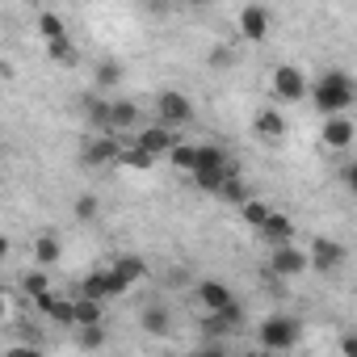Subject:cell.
Masks as SVG:
<instances>
[{"label":"cell","instance_id":"2e32d148","mask_svg":"<svg viewBox=\"0 0 357 357\" xmlns=\"http://www.w3.org/2000/svg\"><path fill=\"white\" fill-rule=\"evenodd\" d=\"M135 122H139V105H135V101H114V122H109V135L130 130Z\"/></svg>","mask_w":357,"mask_h":357},{"label":"cell","instance_id":"cb8c5ba5","mask_svg":"<svg viewBox=\"0 0 357 357\" xmlns=\"http://www.w3.org/2000/svg\"><path fill=\"white\" fill-rule=\"evenodd\" d=\"M219 194H223L227 202H240V206H248V190H244V181H240V176H227Z\"/></svg>","mask_w":357,"mask_h":357},{"label":"cell","instance_id":"ac0fdd59","mask_svg":"<svg viewBox=\"0 0 357 357\" xmlns=\"http://www.w3.org/2000/svg\"><path fill=\"white\" fill-rule=\"evenodd\" d=\"M114 273H118V278L130 286V282H139V278L147 273V265H143L139 257H118V261H114Z\"/></svg>","mask_w":357,"mask_h":357},{"label":"cell","instance_id":"484cf974","mask_svg":"<svg viewBox=\"0 0 357 357\" xmlns=\"http://www.w3.org/2000/svg\"><path fill=\"white\" fill-rule=\"evenodd\" d=\"M151 160H155V155H151V151H143L139 143L122 151V164H126V168H151Z\"/></svg>","mask_w":357,"mask_h":357},{"label":"cell","instance_id":"7a4b0ae2","mask_svg":"<svg viewBox=\"0 0 357 357\" xmlns=\"http://www.w3.org/2000/svg\"><path fill=\"white\" fill-rule=\"evenodd\" d=\"M298 319L294 315H269L265 324H261V340H265V349H290L294 340H298Z\"/></svg>","mask_w":357,"mask_h":357},{"label":"cell","instance_id":"5b68a950","mask_svg":"<svg viewBox=\"0 0 357 357\" xmlns=\"http://www.w3.org/2000/svg\"><path fill=\"white\" fill-rule=\"evenodd\" d=\"M340 265H344V244L319 236V240L311 244V269H315V273H336Z\"/></svg>","mask_w":357,"mask_h":357},{"label":"cell","instance_id":"d6986e66","mask_svg":"<svg viewBox=\"0 0 357 357\" xmlns=\"http://www.w3.org/2000/svg\"><path fill=\"white\" fill-rule=\"evenodd\" d=\"M76 324H80V328H101V303L80 298V303H76Z\"/></svg>","mask_w":357,"mask_h":357},{"label":"cell","instance_id":"8fae6325","mask_svg":"<svg viewBox=\"0 0 357 357\" xmlns=\"http://www.w3.org/2000/svg\"><path fill=\"white\" fill-rule=\"evenodd\" d=\"M290 236H294V223H290L286 215H278V211H273V219L261 227V240L273 244V248H290Z\"/></svg>","mask_w":357,"mask_h":357},{"label":"cell","instance_id":"7402d4cb","mask_svg":"<svg viewBox=\"0 0 357 357\" xmlns=\"http://www.w3.org/2000/svg\"><path fill=\"white\" fill-rule=\"evenodd\" d=\"M38 30H43V38H47V43H59V38H68L63 22H59L55 13H43V17H38Z\"/></svg>","mask_w":357,"mask_h":357},{"label":"cell","instance_id":"9c48e42d","mask_svg":"<svg viewBox=\"0 0 357 357\" xmlns=\"http://www.w3.org/2000/svg\"><path fill=\"white\" fill-rule=\"evenodd\" d=\"M240 34H244L248 43H261V38L269 34V9L244 5V9H240Z\"/></svg>","mask_w":357,"mask_h":357},{"label":"cell","instance_id":"d4e9b609","mask_svg":"<svg viewBox=\"0 0 357 357\" xmlns=\"http://www.w3.org/2000/svg\"><path fill=\"white\" fill-rule=\"evenodd\" d=\"M223 181H227V172H194V185L206 190V194H219Z\"/></svg>","mask_w":357,"mask_h":357},{"label":"cell","instance_id":"1f68e13d","mask_svg":"<svg viewBox=\"0 0 357 357\" xmlns=\"http://www.w3.org/2000/svg\"><path fill=\"white\" fill-rule=\"evenodd\" d=\"M211 63H215V68H227V63H231V51H227V47H215V51H211Z\"/></svg>","mask_w":357,"mask_h":357},{"label":"cell","instance_id":"30bf717a","mask_svg":"<svg viewBox=\"0 0 357 357\" xmlns=\"http://www.w3.org/2000/svg\"><path fill=\"white\" fill-rule=\"evenodd\" d=\"M198 303H202L211 315H219V311H227L236 298H231V290H227L223 282H202V286H198Z\"/></svg>","mask_w":357,"mask_h":357},{"label":"cell","instance_id":"44dd1931","mask_svg":"<svg viewBox=\"0 0 357 357\" xmlns=\"http://www.w3.org/2000/svg\"><path fill=\"white\" fill-rule=\"evenodd\" d=\"M269 219H273L269 202H248V206H244V223H248V227H257V231H261Z\"/></svg>","mask_w":357,"mask_h":357},{"label":"cell","instance_id":"9a60e30c","mask_svg":"<svg viewBox=\"0 0 357 357\" xmlns=\"http://www.w3.org/2000/svg\"><path fill=\"white\" fill-rule=\"evenodd\" d=\"M143 328H147L151 336H168V328H172V315H168V307L151 303V307L143 311Z\"/></svg>","mask_w":357,"mask_h":357},{"label":"cell","instance_id":"603a6c76","mask_svg":"<svg viewBox=\"0 0 357 357\" xmlns=\"http://www.w3.org/2000/svg\"><path fill=\"white\" fill-rule=\"evenodd\" d=\"M22 290H26L30 298H43V294H51V290H47V273H43V269H30V273L22 278Z\"/></svg>","mask_w":357,"mask_h":357},{"label":"cell","instance_id":"83f0119b","mask_svg":"<svg viewBox=\"0 0 357 357\" xmlns=\"http://www.w3.org/2000/svg\"><path fill=\"white\" fill-rule=\"evenodd\" d=\"M118 80H122V68H118V63H101V68H97V84H101V89H114Z\"/></svg>","mask_w":357,"mask_h":357},{"label":"cell","instance_id":"277c9868","mask_svg":"<svg viewBox=\"0 0 357 357\" xmlns=\"http://www.w3.org/2000/svg\"><path fill=\"white\" fill-rule=\"evenodd\" d=\"M114 294H126V282H122L114 269H93V273L84 278V298L105 303V298H114Z\"/></svg>","mask_w":357,"mask_h":357},{"label":"cell","instance_id":"e575fe53","mask_svg":"<svg viewBox=\"0 0 357 357\" xmlns=\"http://www.w3.org/2000/svg\"><path fill=\"white\" fill-rule=\"evenodd\" d=\"M185 357H211V353H206V349H194V353H185Z\"/></svg>","mask_w":357,"mask_h":357},{"label":"cell","instance_id":"ba28073f","mask_svg":"<svg viewBox=\"0 0 357 357\" xmlns=\"http://www.w3.org/2000/svg\"><path fill=\"white\" fill-rule=\"evenodd\" d=\"M143 151H151V155H172V147L181 143L172 135V126H147V130H139V139H135Z\"/></svg>","mask_w":357,"mask_h":357},{"label":"cell","instance_id":"8992f818","mask_svg":"<svg viewBox=\"0 0 357 357\" xmlns=\"http://www.w3.org/2000/svg\"><path fill=\"white\" fill-rule=\"evenodd\" d=\"M303 269H311V252H303V248H273V257H269V273L273 278H294Z\"/></svg>","mask_w":357,"mask_h":357},{"label":"cell","instance_id":"5bb4252c","mask_svg":"<svg viewBox=\"0 0 357 357\" xmlns=\"http://www.w3.org/2000/svg\"><path fill=\"white\" fill-rule=\"evenodd\" d=\"M84 160H89V164H109V160H122V151H118L114 135H105V139H93V143H89Z\"/></svg>","mask_w":357,"mask_h":357},{"label":"cell","instance_id":"d590c367","mask_svg":"<svg viewBox=\"0 0 357 357\" xmlns=\"http://www.w3.org/2000/svg\"><path fill=\"white\" fill-rule=\"evenodd\" d=\"M244 357H265V353H244Z\"/></svg>","mask_w":357,"mask_h":357},{"label":"cell","instance_id":"4fadbf2b","mask_svg":"<svg viewBox=\"0 0 357 357\" xmlns=\"http://www.w3.org/2000/svg\"><path fill=\"white\" fill-rule=\"evenodd\" d=\"M252 126H257V135H261V139H282V135H286V118H282L278 109H261Z\"/></svg>","mask_w":357,"mask_h":357},{"label":"cell","instance_id":"ffe728a7","mask_svg":"<svg viewBox=\"0 0 357 357\" xmlns=\"http://www.w3.org/2000/svg\"><path fill=\"white\" fill-rule=\"evenodd\" d=\"M168 160H172V168H185V172H194V168H198V147H190V143H176Z\"/></svg>","mask_w":357,"mask_h":357},{"label":"cell","instance_id":"e0dca14e","mask_svg":"<svg viewBox=\"0 0 357 357\" xmlns=\"http://www.w3.org/2000/svg\"><path fill=\"white\" fill-rule=\"evenodd\" d=\"M55 261H59V240L51 231L34 236V265H55Z\"/></svg>","mask_w":357,"mask_h":357},{"label":"cell","instance_id":"4316f807","mask_svg":"<svg viewBox=\"0 0 357 357\" xmlns=\"http://www.w3.org/2000/svg\"><path fill=\"white\" fill-rule=\"evenodd\" d=\"M47 51H51V59H55V63H76V47H72L68 38H59V43H47Z\"/></svg>","mask_w":357,"mask_h":357},{"label":"cell","instance_id":"52a82bcc","mask_svg":"<svg viewBox=\"0 0 357 357\" xmlns=\"http://www.w3.org/2000/svg\"><path fill=\"white\" fill-rule=\"evenodd\" d=\"M273 93H278L282 101H303V93H307L303 72H298V68H290V63H282V68L273 72Z\"/></svg>","mask_w":357,"mask_h":357},{"label":"cell","instance_id":"4dcf8cb0","mask_svg":"<svg viewBox=\"0 0 357 357\" xmlns=\"http://www.w3.org/2000/svg\"><path fill=\"white\" fill-rule=\"evenodd\" d=\"M5 357H43L34 344H13V349H5Z\"/></svg>","mask_w":357,"mask_h":357},{"label":"cell","instance_id":"3957f363","mask_svg":"<svg viewBox=\"0 0 357 357\" xmlns=\"http://www.w3.org/2000/svg\"><path fill=\"white\" fill-rule=\"evenodd\" d=\"M155 114H160V126H185L190 118H194V105H190V97L185 93H160V101H155Z\"/></svg>","mask_w":357,"mask_h":357},{"label":"cell","instance_id":"f1b7e54d","mask_svg":"<svg viewBox=\"0 0 357 357\" xmlns=\"http://www.w3.org/2000/svg\"><path fill=\"white\" fill-rule=\"evenodd\" d=\"M80 344L84 349H101L105 344V332L101 328H80Z\"/></svg>","mask_w":357,"mask_h":357},{"label":"cell","instance_id":"d6a6232c","mask_svg":"<svg viewBox=\"0 0 357 357\" xmlns=\"http://www.w3.org/2000/svg\"><path fill=\"white\" fill-rule=\"evenodd\" d=\"M340 353H344V357H357V332H349V336L340 340Z\"/></svg>","mask_w":357,"mask_h":357},{"label":"cell","instance_id":"6da1fadb","mask_svg":"<svg viewBox=\"0 0 357 357\" xmlns=\"http://www.w3.org/2000/svg\"><path fill=\"white\" fill-rule=\"evenodd\" d=\"M311 97H315V105H319L328 118H340V114L353 105V97H357V84H353L344 72H324V76L315 80Z\"/></svg>","mask_w":357,"mask_h":357},{"label":"cell","instance_id":"836d02e7","mask_svg":"<svg viewBox=\"0 0 357 357\" xmlns=\"http://www.w3.org/2000/svg\"><path fill=\"white\" fill-rule=\"evenodd\" d=\"M344 185H349V194L357 198V164H349V168H344Z\"/></svg>","mask_w":357,"mask_h":357},{"label":"cell","instance_id":"7c38bea8","mask_svg":"<svg viewBox=\"0 0 357 357\" xmlns=\"http://www.w3.org/2000/svg\"><path fill=\"white\" fill-rule=\"evenodd\" d=\"M319 139L328 143V147H349L353 143V122L340 114V118H328L324 122V130H319Z\"/></svg>","mask_w":357,"mask_h":357},{"label":"cell","instance_id":"f546056e","mask_svg":"<svg viewBox=\"0 0 357 357\" xmlns=\"http://www.w3.org/2000/svg\"><path fill=\"white\" fill-rule=\"evenodd\" d=\"M76 215H80V219H93V215H97V198H93V194L76 198Z\"/></svg>","mask_w":357,"mask_h":357}]
</instances>
